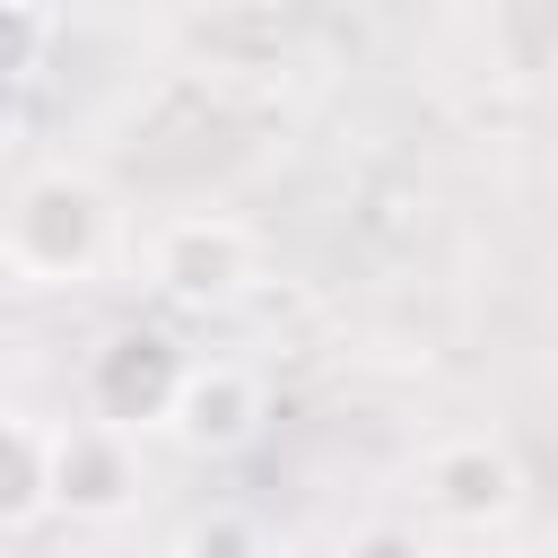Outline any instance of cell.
<instances>
[{
  "label": "cell",
  "instance_id": "cell-1",
  "mask_svg": "<svg viewBox=\"0 0 558 558\" xmlns=\"http://www.w3.org/2000/svg\"><path fill=\"white\" fill-rule=\"evenodd\" d=\"M113 253H122V209L87 166H35L9 192L0 262L17 288H96Z\"/></svg>",
  "mask_w": 558,
  "mask_h": 558
},
{
  "label": "cell",
  "instance_id": "cell-2",
  "mask_svg": "<svg viewBox=\"0 0 558 558\" xmlns=\"http://www.w3.org/2000/svg\"><path fill=\"white\" fill-rule=\"evenodd\" d=\"M253 279H262V244L227 209H183L148 235V288L183 314H227V305H244Z\"/></svg>",
  "mask_w": 558,
  "mask_h": 558
},
{
  "label": "cell",
  "instance_id": "cell-3",
  "mask_svg": "<svg viewBox=\"0 0 558 558\" xmlns=\"http://www.w3.org/2000/svg\"><path fill=\"white\" fill-rule=\"evenodd\" d=\"M87 418H113V427H166L174 418V401H183V384H192V357H183V340L174 331H157V323H113L96 349H87Z\"/></svg>",
  "mask_w": 558,
  "mask_h": 558
},
{
  "label": "cell",
  "instance_id": "cell-4",
  "mask_svg": "<svg viewBox=\"0 0 558 558\" xmlns=\"http://www.w3.org/2000/svg\"><path fill=\"white\" fill-rule=\"evenodd\" d=\"M418 506H427L445 532L488 541V532H506V523L523 514V462H514L497 436H445V445H427V462H418Z\"/></svg>",
  "mask_w": 558,
  "mask_h": 558
},
{
  "label": "cell",
  "instance_id": "cell-5",
  "mask_svg": "<svg viewBox=\"0 0 558 558\" xmlns=\"http://www.w3.org/2000/svg\"><path fill=\"white\" fill-rule=\"evenodd\" d=\"M262 418H270V401H262V375H253V366H235V357H192V384H183L166 436H174L183 453H201V462H227V453H244V445L262 436Z\"/></svg>",
  "mask_w": 558,
  "mask_h": 558
},
{
  "label": "cell",
  "instance_id": "cell-6",
  "mask_svg": "<svg viewBox=\"0 0 558 558\" xmlns=\"http://www.w3.org/2000/svg\"><path fill=\"white\" fill-rule=\"evenodd\" d=\"M140 506V445L113 418H61V514L70 523H122Z\"/></svg>",
  "mask_w": 558,
  "mask_h": 558
},
{
  "label": "cell",
  "instance_id": "cell-7",
  "mask_svg": "<svg viewBox=\"0 0 558 558\" xmlns=\"http://www.w3.org/2000/svg\"><path fill=\"white\" fill-rule=\"evenodd\" d=\"M44 514H61V418L9 410V471H0V523L35 532Z\"/></svg>",
  "mask_w": 558,
  "mask_h": 558
},
{
  "label": "cell",
  "instance_id": "cell-8",
  "mask_svg": "<svg viewBox=\"0 0 558 558\" xmlns=\"http://www.w3.org/2000/svg\"><path fill=\"white\" fill-rule=\"evenodd\" d=\"M174 558H262V523H253V514H235V506H209V514H192V523H183Z\"/></svg>",
  "mask_w": 558,
  "mask_h": 558
},
{
  "label": "cell",
  "instance_id": "cell-9",
  "mask_svg": "<svg viewBox=\"0 0 558 558\" xmlns=\"http://www.w3.org/2000/svg\"><path fill=\"white\" fill-rule=\"evenodd\" d=\"M52 9H61V0H9V35H17L9 70H17V78H35V70H44V44H52Z\"/></svg>",
  "mask_w": 558,
  "mask_h": 558
},
{
  "label": "cell",
  "instance_id": "cell-10",
  "mask_svg": "<svg viewBox=\"0 0 558 558\" xmlns=\"http://www.w3.org/2000/svg\"><path fill=\"white\" fill-rule=\"evenodd\" d=\"M340 558H427V541H418L410 523H357V532L340 541Z\"/></svg>",
  "mask_w": 558,
  "mask_h": 558
},
{
  "label": "cell",
  "instance_id": "cell-11",
  "mask_svg": "<svg viewBox=\"0 0 558 558\" xmlns=\"http://www.w3.org/2000/svg\"><path fill=\"white\" fill-rule=\"evenodd\" d=\"M427 558H488V549H480L471 532H453V541H427Z\"/></svg>",
  "mask_w": 558,
  "mask_h": 558
},
{
  "label": "cell",
  "instance_id": "cell-12",
  "mask_svg": "<svg viewBox=\"0 0 558 558\" xmlns=\"http://www.w3.org/2000/svg\"><path fill=\"white\" fill-rule=\"evenodd\" d=\"M192 9H244V0H192Z\"/></svg>",
  "mask_w": 558,
  "mask_h": 558
}]
</instances>
